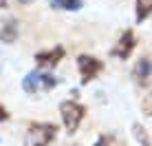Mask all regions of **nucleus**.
<instances>
[{"instance_id": "f257e3e1", "label": "nucleus", "mask_w": 152, "mask_h": 146, "mask_svg": "<svg viewBox=\"0 0 152 146\" xmlns=\"http://www.w3.org/2000/svg\"><path fill=\"white\" fill-rule=\"evenodd\" d=\"M57 135V126L51 122H35L24 133L22 146H49Z\"/></svg>"}, {"instance_id": "9b49d317", "label": "nucleus", "mask_w": 152, "mask_h": 146, "mask_svg": "<svg viewBox=\"0 0 152 146\" xmlns=\"http://www.w3.org/2000/svg\"><path fill=\"white\" fill-rule=\"evenodd\" d=\"M132 135H134V139H137L141 146H152L150 135H148V131H145L141 124H132Z\"/></svg>"}, {"instance_id": "6e6552de", "label": "nucleus", "mask_w": 152, "mask_h": 146, "mask_svg": "<svg viewBox=\"0 0 152 146\" xmlns=\"http://www.w3.org/2000/svg\"><path fill=\"white\" fill-rule=\"evenodd\" d=\"M132 77H134V82L141 86H145L148 82L152 80V62L148 58H141L137 64H134V69H132Z\"/></svg>"}, {"instance_id": "dca6fc26", "label": "nucleus", "mask_w": 152, "mask_h": 146, "mask_svg": "<svg viewBox=\"0 0 152 146\" xmlns=\"http://www.w3.org/2000/svg\"><path fill=\"white\" fill-rule=\"evenodd\" d=\"M7 7V0H0V9H4Z\"/></svg>"}, {"instance_id": "2eb2a0df", "label": "nucleus", "mask_w": 152, "mask_h": 146, "mask_svg": "<svg viewBox=\"0 0 152 146\" xmlns=\"http://www.w3.org/2000/svg\"><path fill=\"white\" fill-rule=\"evenodd\" d=\"M15 2H18V4H31L33 0H15Z\"/></svg>"}, {"instance_id": "7ed1b4c3", "label": "nucleus", "mask_w": 152, "mask_h": 146, "mask_svg": "<svg viewBox=\"0 0 152 146\" xmlns=\"http://www.w3.org/2000/svg\"><path fill=\"white\" fill-rule=\"evenodd\" d=\"M57 86V77H53L51 73H42V71H29L27 77L22 80V88L31 95L35 93H42V91H51V88Z\"/></svg>"}, {"instance_id": "f03ea898", "label": "nucleus", "mask_w": 152, "mask_h": 146, "mask_svg": "<svg viewBox=\"0 0 152 146\" xmlns=\"http://www.w3.org/2000/svg\"><path fill=\"white\" fill-rule=\"evenodd\" d=\"M84 115H86V108H84L80 102L64 100L60 104V117H62V122H64V126H66L69 133H75L77 128H80Z\"/></svg>"}, {"instance_id": "f8f14e48", "label": "nucleus", "mask_w": 152, "mask_h": 146, "mask_svg": "<svg viewBox=\"0 0 152 146\" xmlns=\"http://www.w3.org/2000/svg\"><path fill=\"white\" fill-rule=\"evenodd\" d=\"M93 146H126L117 135H99V139Z\"/></svg>"}, {"instance_id": "4468645a", "label": "nucleus", "mask_w": 152, "mask_h": 146, "mask_svg": "<svg viewBox=\"0 0 152 146\" xmlns=\"http://www.w3.org/2000/svg\"><path fill=\"white\" fill-rule=\"evenodd\" d=\"M4 119H9V111L0 104V122H4Z\"/></svg>"}, {"instance_id": "20e7f679", "label": "nucleus", "mask_w": 152, "mask_h": 146, "mask_svg": "<svg viewBox=\"0 0 152 146\" xmlns=\"http://www.w3.org/2000/svg\"><path fill=\"white\" fill-rule=\"evenodd\" d=\"M77 69H80V75H82V84H88L91 80H95L99 73H102L104 62H102V60H97L95 55H86V53H82L80 58H77Z\"/></svg>"}, {"instance_id": "39448f33", "label": "nucleus", "mask_w": 152, "mask_h": 146, "mask_svg": "<svg viewBox=\"0 0 152 146\" xmlns=\"http://www.w3.org/2000/svg\"><path fill=\"white\" fill-rule=\"evenodd\" d=\"M134 44H137V38H134V33H132L130 29H126L124 33L119 35L117 44L113 46L110 55H113V58H119V60H126V58H130V53H132Z\"/></svg>"}, {"instance_id": "423d86ee", "label": "nucleus", "mask_w": 152, "mask_h": 146, "mask_svg": "<svg viewBox=\"0 0 152 146\" xmlns=\"http://www.w3.org/2000/svg\"><path fill=\"white\" fill-rule=\"evenodd\" d=\"M60 60H64V46H53L49 51H40L35 53V64L42 69H53L60 64Z\"/></svg>"}, {"instance_id": "0eeeda50", "label": "nucleus", "mask_w": 152, "mask_h": 146, "mask_svg": "<svg viewBox=\"0 0 152 146\" xmlns=\"http://www.w3.org/2000/svg\"><path fill=\"white\" fill-rule=\"evenodd\" d=\"M20 35V22L15 18H7L0 24V42L4 44H13Z\"/></svg>"}, {"instance_id": "1a4fd4ad", "label": "nucleus", "mask_w": 152, "mask_h": 146, "mask_svg": "<svg viewBox=\"0 0 152 146\" xmlns=\"http://www.w3.org/2000/svg\"><path fill=\"white\" fill-rule=\"evenodd\" d=\"M53 9H64V11H80L84 7V0H51Z\"/></svg>"}, {"instance_id": "ddd939ff", "label": "nucleus", "mask_w": 152, "mask_h": 146, "mask_svg": "<svg viewBox=\"0 0 152 146\" xmlns=\"http://www.w3.org/2000/svg\"><path fill=\"white\" fill-rule=\"evenodd\" d=\"M141 111H143V115L152 117V91L148 95H143V100H141Z\"/></svg>"}, {"instance_id": "9d476101", "label": "nucleus", "mask_w": 152, "mask_h": 146, "mask_svg": "<svg viewBox=\"0 0 152 146\" xmlns=\"http://www.w3.org/2000/svg\"><path fill=\"white\" fill-rule=\"evenodd\" d=\"M152 13V0H137V22L141 24Z\"/></svg>"}]
</instances>
